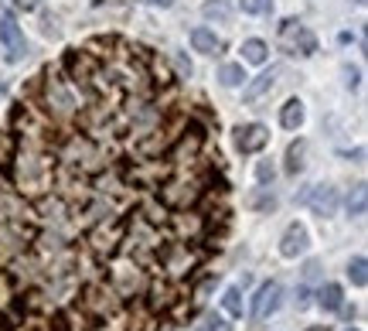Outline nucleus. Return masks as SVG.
<instances>
[{
    "label": "nucleus",
    "instance_id": "23",
    "mask_svg": "<svg viewBox=\"0 0 368 331\" xmlns=\"http://www.w3.org/2000/svg\"><path fill=\"white\" fill-rule=\"evenodd\" d=\"M52 331H72L68 328V318H65V314H55V318H52Z\"/></svg>",
    "mask_w": 368,
    "mask_h": 331
},
{
    "label": "nucleus",
    "instance_id": "3",
    "mask_svg": "<svg viewBox=\"0 0 368 331\" xmlns=\"http://www.w3.org/2000/svg\"><path fill=\"white\" fill-rule=\"evenodd\" d=\"M45 86H48V109L55 113H75V93L68 89V75H45Z\"/></svg>",
    "mask_w": 368,
    "mask_h": 331
},
{
    "label": "nucleus",
    "instance_id": "5",
    "mask_svg": "<svg viewBox=\"0 0 368 331\" xmlns=\"http://www.w3.org/2000/svg\"><path fill=\"white\" fill-rule=\"evenodd\" d=\"M279 72H283V68L273 66L270 72H263V75H256L252 82H245V89H243V102H245V106H259V102L266 100V96H270V93L276 89V79H279Z\"/></svg>",
    "mask_w": 368,
    "mask_h": 331
},
{
    "label": "nucleus",
    "instance_id": "29",
    "mask_svg": "<svg viewBox=\"0 0 368 331\" xmlns=\"http://www.w3.org/2000/svg\"><path fill=\"white\" fill-rule=\"evenodd\" d=\"M351 331H355V328H351Z\"/></svg>",
    "mask_w": 368,
    "mask_h": 331
},
{
    "label": "nucleus",
    "instance_id": "22",
    "mask_svg": "<svg viewBox=\"0 0 368 331\" xmlns=\"http://www.w3.org/2000/svg\"><path fill=\"white\" fill-rule=\"evenodd\" d=\"M256 178H259L263 185H266V181H273V164H266V161H259V164H256Z\"/></svg>",
    "mask_w": 368,
    "mask_h": 331
},
{
    "label": "nucleus",
    "instance_id": "7",
    "mask_svg": "<svg viewBox=\"0 0 368 331\" xmlns=\"http://www.w3.org/2000/svg\"><path fill=\"white\" fill-rule=\"evenodd\" d=\"M270 144V130L263 123H245V127H236V147L243 154H259L263 147Z\"/></svg>",
    "mask_w": 368,
    "mask_h": 331
},
{
    "label": "nucleus",
    "instance_id": "8",
    "mask_svg": "<svg viewBox=\"0 0 368 331\" xmlns=\"http://www.w3.org/2000/svg\"><path fill=\"white\" fill-rule=\"evenodd\" d=\"M307 246H310V232H307V226H300V222L286 226L283 239H279V253H283L286 260H297V256H304L307 253Z\"/></svg>",
    "mask_w": 368,
    "mask_h": 331
},
{
    "label": "nucleus",
    "instance_id": "27",
    "mask_svg": "<svg viewBox=\"0 0 368 331\" xmlns=\"http://www.w3.org/2000/svg\"><path fill=\"white\" fill-rule=\"evenodd\" d=\"M307 331H328V325H310Z\"/></svg>",
    "mask_w": 368,
    "mask_h": 331
},
{
    "label": "nucleus",
    "instance_id": "15",
    "mask_svg": "<svg viewBox=\"0 0 368 331\" xmlns=\"http://www.w3.org/2000/svg\"><path fill=\"white\" fill-rule=\"evenodd\" d=\"M201 14H205L208 21H222V24L232 17V10H229L225 0H205V3H201Z\"/></svg>",
    "mask_w": 368,
    "mask_h": 331
},
{
    "label": "nucleus",
    "instance_id": "19",
    "mask_svg": "<svg viewBox=\"0 0 368 331\" xmlns=\"http://www.w3.org/2000/svg\"><path fill=\"white\" fill-rule=\"evenodd\" d=\"M194 331H232V325H229L222 314H205V321H201Z\"/></svg>",
    "mask_w": 368,
    "mask_h": 331
},
{
    "label": "nucleus",
    "instance_id": "4",
    "mask_svg": "<svg viewBox=\"0 0 368 331\" xmlns=\"http://www.w3.org/2000/svg\"><path fill=\"white\" fill-rule=\"evenodd\" d=\"M307 205H310V212H314V215H321V219H331V215H337L341 195H337L335 185H317V188H310V195H307Z\"/></svg>",
    "mask_w": 368,
    "mask_h": 331
},
{
    "label": "nucleus",
    "instance_id": "14",
    "mask_svg": "<svg viewBox=\"0 0 368 331\" xmlns=\"http://www.w3.org/2000/svg\"><path fill=\"white\" fill-rule=\"evenodd\" d=\"M218 79H222V86H229V89H239V86H245V68L239 66V62H225L222 66V72H218Z\"/></svg>",
    "mask_w": 368,
    "mask_h": 331
},
{
    "label": "nucleus",
    "instance_id": "28",
    "mask_svg": "<svg viewBox=\"0 0 368 331\" xmlns=\"http://www.w3.org/2000/svg\"><path fill=\"white\" fill-rule=\"evenodd\" d=\"M355 3H358V7H362V3H365V0H355Z\"/></svg>",
    "mask_w": 368,
    "mask_h": 331
},
{
    "label": "nucleus",
    "instance_id": "6",
    "mask_svg": "<svg viewBox=\"0 0 368 331\" xmlns=\"http://www.w3.org/2000/svg\"><path fill=\"white\" fill-rule=\"evenodd\" d=\"M279 298H283V287H279L276 280L263 284V287L256 291V298H252V318H256V321H266L276 307H279Z\"/></svg>",
    "mask_w": 368,
    "mask_h": 331
},
{
    "label": "nucleus",
    "instance_id": "21",
    "mask_svg": "<svg viewBox=\"0 0 368 331\" xmlns=\"http://www.w3.org/2000/svg\"><path fill=\"white\" fill-rule=\"evenodd\" d=\"M239 7H243L245 14H266L273 7V0H239Z\"/></svg>",
    "mask_w": 368,
    "mask_h": 331
},
{
    "label": "nucleus",
    "instance_id": "12",
    "mask_svg": "<svg viewBox=\"0 0 368 331\" xmlns=\"http://www.w3.org/2000/svg\"><path fill=\"white\" fill-rule=\"evenodd\" d=\"M317 304H321L324 311H341V304H344V291H341V284H324L321 294H317Z\"/></svg>",
    "mask_w": 368,
    "mask_h": 331
},
{
    "label": "nucleus",
    "instance_id": "24",
    "mask_svg": "<svg viewBox=\"0 0 368 331\" xmlns=\"http://www.w3.org/2000/svg\"><path fill=\"white\" fill-rule=\"evenodd\" d=\"M137 3H144V7H160V10L174 7V0H137Z\"/></svg>",
    "mask_w": 368,
    "mask_h": 331
},
{
    "label": "nucleus",
    "instance_id": "11",
    "mask_svg": "<svg viewBox=\"0 0 368 331\" xmlns=\"http://www.w3.org/2000/svg\"><path fill=\"white\" fill-rule=\"evenodd\" d=\"M304 102L300 100H286L283 102V109H279V123L286 127V130H300L304 127Z\"/></svg>",
    "mask_w": 368,
    "mask_h": 331
},
{
    "label": "nucleus",
    "instance_id": "18",
    "mask_svg": "<svg viewBox=\"0 0 368 331\" xmlns=\"http://www.w3.org/2000/svg\"><path fill=\"white\" fill-rule=\"evenodd\" d=\"M222 304H225V311H229L232 318H243V291H239V287H229Z\"/></svg>",
    "mask_w": 368,
    "mask_h": 331
},
{
    "label": "nucleus",
    "instance_id": "2",
    "mask_svg": "<svg viewBox=\"0 0 368 331\" xmlns=\"http://www.w3.org/2000/svg\"><path fill=\"white\" fill-rule=\"evenodd\" d=\"M279 41L290 48V55H304V59H310L314 52H317V38H314V31L310 28H304L300 21H283V28H279Z\"/></svg>",
    "mask_w": 368,
    "mask_h": 331
},
{
    "label": "nucleus",
    "instance_id": "26",
    "mask_svg": "<svg viewBox=\"0 0 368 331\" xmlns=\"http://www.w3.org/2000/svg\"><path fill=\"white\" fill-rule=\"evenodd\" d=\"M17 7H24V10H31V7H38V0H14Z\"/></svg>",
    "mask_w": 368,
    "mask_h": 331
},
{
    "label": "nucleus",
    "instance_id": "1",
    "mask_svg": "<svg viewBox=\"0 0 368 331\" xmlns=\"http://www.w3.org/2000/svg\"><path fill=\"white\" fill-rule=\"evenodd\" d=\"M0 45H3V59H7L10 66L24 62V55H28V41H24L21 24H17L10 14H3V17H0Z\"/></svg>",
    "mask_w": 368,
    "mask_h": 331
},
{
    "label": "nucleus",
    "instance_id": "25",
    "mask_svg": "<svg viewBox=\"0 0 368 331\" xmlns=\"http://www.w3.org/2000/svg\"><path fill=\"white\" fill-rule=\"evenodd\" d=\"M297 307H300V311H304V307H310V291H307V287H300V291H297Z\"/></svg>",
    "mask_w": 368,
    "mask_h": 331
},
{
    "label": "nucleus",
    "instance_id": "13",
    "mask_svg": "<svg viewBox=\"0 0 368 331\" xmlns=\"http://www.w3.org/2000/svg\"><path fill=\"white\" fill-rule=\"evenodd\" d=\"M266 55H270L266 41H259V38H249V41H243V59L249 62V66H263V62H266Z\"/></svg>",
    "mask_w": 368,
    "mask_h": 331
},
{
    "label": "nucleus",
    "instance_id": "20",
    "mask_svg": "<svg viewBox=\"0 0 368 331\" xmlns=\"http://www.w3.org/2000/svg\"><path fill=\"white\" fill-rule=\"evenodd\" d=\"M252 208H256V212H273V208H276V195L270 192V188H263V192L252 199Z\"/></svg>",
    "mask_w": 368,
    "mask_h": 331
},
{
    "label": "nucleus",
    "instance_id": "17",
    "mask_svg": "<svg viewBox=\"0 0 368 331\" xmlns=\"http://www.w3.org/2000/svg\"><path fill=\"white\" fill-rule=\"evenodd\" d=\"M348 277H351V284H355V287H365V284H368V263H365V256H355V260L348 263Z\"/></svg>",
    "mask_w": 368,
    "mask_h": 331
},
{
    "label": "nucleus",
    "instance_id": "9",
    "mask_svg": "<svg viewBox=\"0 0 368 331\" xmlns=\"http://www.w3.org/2000/svg\"><path fill=\"white\" fill-rule=\"evenodd\" d=\"M191 48L201 52V55H222V52H225V41H222L212 28H194V31H191Z\"/></svg>",
    "mask_w": 368,
    "mask_h": 331
},
{
    "label": "nucleus",
    "instance_id": "10",
    "mask_svg": "<svg viewBox=\"0 0 368 331\" xmlns=\"http://www.w3.org/2000/svg\"><path fill=\"white\" fill-rule=\"evenodd\" d=\"M307 151H310V144H307L304 137L293 140V144L286 147V164H283V171H286V174H300L307 167Z\"/></svg>",
    "mask_w": 368,
    "mask_h": 331
},
{
    "label": "nucleus",
    "instance_id": "16",
    "mask_svg": "<svg viewBox=\"0 0 368 331\" xmlns=\"http://www.w3.org/2000/svg\"><path fill=\"white\" fill-rule=\"evenodd\" d=\"M365 185H355V188H351V195H348V215H351V219H362V215H365Z\"/></svg>",
    "mask_w": 368,
    "mask_h": 331
}]
</instances>
